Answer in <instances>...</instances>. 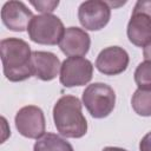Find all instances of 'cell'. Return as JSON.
<instances>
[{"instance_id":"obj_1","label":"cell","mask_w":151,"mask_h":151,"mask_svg":"<svg viewBox=\"0 0 151 151\" xmlns=\"http://www.w3.org/2000/svg\"><path fill=\"white\" fill-rule=\"evenodd\" d=\"M4 74L9 81H24L32 77L29 45L19 38H6L0 41Z\"/></svg>"},{"instance_id":"obj_2","label":"cell","mask_w":151,"mask_h":151,"mask_svg":"<svg viewBox=\"0 0 151 151\" xmlns=\"http://www.w3.org/2000/svg\"><path fill=\"white\" fill-rule=\"evenodd\" d=\"M57 131L66 138H81L87 132V120L81 111V101L74 96H63L53 106Z\"/></svg>"},{"instance_id":"obj_3","label":"cell","mask_w":151,"mask_h":151,"mask_svg":"<svg viewBox=\"0 0 151 151\" xmlns=\"http://www.w3.org/2000/svg\"><path fill=\"white\" fill-rule=\"evenodd\" d=\"M83 104L93 118L101 119L113 111L116 105V93L107 84L93 83L87 85L84 90Z\"/></svg>"},{"instance_id":"obj_4","label":"cell","mask_w":151,"mask_h":151,"mask_svg":"<svg viewBox=\"0 0 151 151\" xmlns=\"http://www.w3.org/2000/svg\"><path fill=\"white\" fill-rule=\"evenodd\" d=\"M65 27L63 21L54 14H39L34 15L31 20L27 33L33 42L40 45H59Z\"/></svg>"},{"instance_id":"obj_5","label":"cell","mask_w":151,"mask_h":151,"mask_svg":"<svg viewBox=\"0 0 151 151\" xmlns=\"http://www.w3.org/2000/svg\"><path fill=\"white\" fill-rule=\"evenodd\" d=\"M93 76L92 63L84 57H70L60 67L59 80L65 87L83 86L91 81Z\"/></svg>"},{"instance_id":"obj_6","label":"cell","mask_w":151,"mask_h":151,"mask_svg":"<svg viewBox=\"0 0 151 151\" xmlns=\"http://www.w3.org/2000/svg\"><path fill=\"white\" fill-rule=\"evenodd\" d=\"M18 132L29 139H39L45 134L46 122L44 112L35 105H27L21 107L14 118Z\"/></svg>"},{"instance_id":"obj_7","label":"cell","mask_w":151,"mask_h":151,"mask_svg":"<svg viewBox=\"0 0 151 151\" xmlns=\"http://www.w3.org/2000/svg\"><path fill=\"white\" fill-rule=\"evenodd\" d=\"M111 18V7L106 1L88 0L80 4L78 8V19L80 25L88 31H99L104 28Z\"/></svg>"},{"instance_id":"obj_8","label":"cell","mask_w":151,"mask_h":151,"mask_svg":"<svg viewBox=\"0 0 151 151\" xmlns=\"http://www.w3.org/2000/svg\"><path fill=\"white\" fill-rule=\"evenodd\" d=\"M129 54L119 46H110L100 51L96 59L97 70L105 76H118L129 66Z\"/></svg>"},{"instance_id":"obj_9","label":"cell","mask_w":151,"mask_h":151,"mask_svg":"<svg viewBox=\"0 0 151 151\" xmlns=\"http://www.w3.org/2000/svg\"><path fill=\"white\" fill-rule=\"evenodd\" d=\"M33 17V13L22 1H7L4 4L1 9L2 24L14 32H24L27 29Z\"/></svg>"},{"instance_id":"obj_10","label":"cell","mask_w":151,"mask_h":151,"mask_svg":"<svg viewBox=\"0 0 151 151\" xmlns=\"http://www.w3.org/2000/svg\"><path fill=\"white\" fill-rule=\"evenodd\" d=\"M59 58L47 51H33L31 55V70L32 76L42 81H50L57 78L60 73Z\"/></svg>"},{"instance_id":"obj_11","label":"cell","mask_w":151,"mask_h":151,"mask_svg":"<svg viewBox=\"0 0 151 151\" xmlns=\"http://www.w3.org/2000/svg\"><path fill=\"white\" fill-rule=\"evenodd\" d=\"M91 46V38L88 33L79 27H67L59 42L61 52L70 57H84Z\"/></svg>"},{"instance_id":"obj_12","label":"cell","mask_w":151,"mask_h":151,"mask_svg":"<svg viewBox=\"0 0 151 151\" xmlns=\"http://www.w3.org/2000/svg\"><path fill=\"white\" fill-rule=\"evenodd\" d=\"M130 42L138 47H145L151 42V18L144 13H133L126 28Z\"/></svg>"},{"instance_id":"obj_13","label":"cell","mask_w":151,"mask_h":151,"mask_svg":"<svg viewBox=\"0 0 151 151\" xmlns=\"http://www.w3.org/2000/svg\"><path fill=\"white\" fill-rule=\"evenodd\" d=\"M33 151H74L73 146L55 133L47 132L37 139Z\"/></svg>"},{"instance_id":"obj_14","label":"cell","mask_w":151,"mask_h":151,"mask_svg":"<svg viewBox=\"0 0 151 151\" xmlns=\"http://www.w3.org/2000/svg\"><path fill=\"white\" fill-rule=\"evenodd\" d=\"M133 111L142 117H151V90L137 88L131 98Z\"/></svg>"},{"instance_id":"obj_15","label":"cell","mask_w":151,"mask_h":151,"mask_svg":"<svg viewBox=\"0 0 151 151\" xmlns=\"http://www.w3.org/2000/svg\"><path fill=\"white\" fill-rule=\"evenodd\" d=\"M134 81L140 90H151V61L140 63L134 71Z\"/></svg>"},{"instance_id":"obj_16","label":"cell","mask_w":151,"mask_h":151,"mask_svg":"<svg viewBox=\"0 0 151 151\" xmlns=\"http://www.w3.org/2000/svg\"><path fill=\"white\" fill-rule=\"evenodd\" d=\"M32 6L37 8V11L41 12V14H48L52 13L59 5L58 0H41V1H29Z\"/></svg>"},{"instance_id":"obj_17","label":"cell","mask_w":151,"mask_h":151,"mask_svg":"<svg viewBox=\"0 0 151 151\" xmlns=\"http://www.w3.org/2000/svg\"><path fill=\"white\" fill-rule=\"evenodd\" d=\"M133 13H144L151 18V0H138L133 7Z\"/></svg>"},{"instance_id":"obj_18","label":"cell","mask_w":151,"mask_h":151,"mask_svg":"<svg viewBox=\"0 0 151 151\" xmlns=\"http://www.w3.org/2000/svg\"><path fill=\"white\" fill-rule=\"evenodd\" d=\"M139 151H151V132H147L139 143Z\"/></svg>"},{"instance_id":"obj_19","label":"cell","mask_w":151,"mask_h":151,"mask_svg":"<svg viewBox=\"0 0 151 151\" xmlns=\"http://www.w3.org/2000/svg\"><path fill=\"white\" fill-rule=\"evenodd\" d=\"M143 57L145 60L151 61V42L147 44L144 48H143Z\"/></svg>"},{"instance_id":"obj_20","label":"cell","mask_w":151,"mask_h":151,"mask_svg":"<svg viewBox=\"0 0 151 151\" xmlns=\"http://www.w3.org/2000/svg\"><path fill=\"white\" fill-rule=\"evenodd\" d=\"M101 151H127V150H125L123 147H117V146H106Z\"/></svg>"}]
</instances>
